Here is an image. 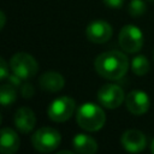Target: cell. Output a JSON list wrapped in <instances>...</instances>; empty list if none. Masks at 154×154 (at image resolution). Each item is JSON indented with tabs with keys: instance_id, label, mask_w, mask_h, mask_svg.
I'll list each match as a JSON object with an SVG mask.
<instances>
[{
	"instance_id": "9a60e30c",
	"label": "cell",
	"mask_w": 154,
	"mask_h": 154,
	"mask_svg": "<svg viewBox=\"0 0 154 154\" xmlns=\"http://www.w3.org/2000/svg\"><path fill=\"white\" fill-rule=\"evenodd\" d=\"M17 99V90L16 87L12 85L11 83L2 84L0 89V101L4 107H7L8 105L13 103Z\"/></svg>"
},
{
	"instance_id": "4fadbf2b",
	"label": "cell",
	"mask_w": 154,
	"mask_h": 154,
	"mask_svg": "<svg viewBox=\"0 0 154 154\" xmlns=\"http://www.w3.org/2000/svg\"><path fill=\"white\" fill-rule=\"evenodd\" d=\"M20 144L18 134L11 128H4L0 136V150L4 154H13L18 150Z\"/></svg>"
},
{
	"instance_id": "9c48e42d",
	"label": "cell",
	"mask_w": 154,
	"mask_h": 154,
	"mask_svg": "<svg viewBox=\"0 0 154 154\" xmlns=\"http://www.w3.org/2000/svg\"><path fill=\"white\" fill-rule=\"evenodd\" d=\"M125 105L126 108L135 116L144 114L150 106V100L147 93L142 90H131L125 96Z\"/></svg>"
},
{
	"instance_id": "5b68a950",
	"label": "cell",
	"mask_w": 154,
	"mask_h": 154,
	"mask_svg": "<svg viewBox=\"0 0 154 154\" xmlns=\"http://www.w3.org/2000/svg\"><path fill=\"white\" fill-rule=\"evenodd\" d=\"M76 109V102L70 96H60L51 102L47 109L49 119L57 123L66 122L71 118Z\"/></svg>"
},
{
	"instance_id": "603a6c76",
	"label": "cell",
	"mask_w": 154,
	"mask_h": 154,
	"mask_svg": "<svg viewBox=\"0 0 154 154\" xmlns=\"http://www.w3.org/2000/svg\"><path fill=\"white\" fill-rule=\"evenodd\" d=\"M58 153L59 154H73V152H71V150H60Z\"/></svg>"
},
{
	"instance_id": "8992f818",
	"label": "cell",
	"mask_w": 154,
	"mask_h": 154,
	"mask_svg": "<svg viewBox=\"0 0 154 154\" xmlns=\"http://www.w3.org/2000/svg\"><path fill=\"white\" fill-rule=\"evenodd\" d=\"M119 46L128 53H137L143 46V34L136 26L128 24L119 32Z\"/></svg>"
},
{
	"instance_id": "cb8c5ba5",
	"label": "cell",
	"mask_w": 154,
	"mask_h": 154,
	"mask_svg": "<svg viewBox=\"0 0 154 154\" xmlns=\"http://www.w3.org/2000/svg\"><path fill=\"white\" fill-rule=\"evenodd\" d=\"M150 150H152V153H154V140L152 141V144H150Z\"/></svg>"
},
{
	"instance_id": "ac0fdd59",
	"label": "cell",
	"mask_w": 154,
	"mask_h": 154,
	"mask_svg": "<svg viewBox=\"0 0 154 154\" xmlns=\"http://www.w3.org/2000/svg\"><path fill=\"white\" fill-rule=\"evenodd\" d=\"M35 93V89H34V85L31 83H24L23 87H22V95L28 99V97H31Z\"/></svg>"
},
{
	"instance_id": "3957f363",
	"label": "cell",
	"mask_w": 154,
	"mask_h": 154,
	"mask_svg": "<svg viewBox=\"0 0 154 154\" xmlns=\"http://www.w3.org/2000/svg\"><path fill=\"white\" fill-rule=\"evenodd\" d=\"M61 136L60 132L51 126L40 128L35 134L31 136V143L34 148L41 153L53 152L60 144Z\"/></svg>"
},
{
	"instance_id": "8fae6325",
	"label": "cell",
	"mask_w": 154,
	"mask_h": 154,
	"mask_svg": "<svg viewBox=\"0 0 154 154\" xmlns=\"http://www.w3.org/2000/svg\"><path fill=\"white\" fill-rule=\"evenodd\" d=\"M36 124V117L31 108L29 107H20L16 111L14 114V125L16 128L23 132L29 134Z\"/></svg>"
},
{
	"instance_id": "44dd1931",
	"label": "cell",
	"mask_w": 154,
	"mask_h": 154,
	"mask_svg": "<svg viewBox=\"0 0 154 154\" xmlns=\"http://www.w3.org/2000/svg\"><path fill=\"white\" fill-rule=\"evenodd\" d=\"M107 6L109 7H114V8H118V7H122L123 4H124V0H102Z\"/></svg>"
},
{
	"instance_id": "6da1fadb",
	"label": "cell",
	"mask_w": 154,
	"mask_h": 154,
	"mask_svg": "<svg viewBox=\"0 0 154 154\" xmlns=\"http://www.w3.org/2000/svg\"><path fill=\"white\" fill-rule=\"evenodd\" d=\"M94 67L101 77L116 81L124 77L128 72L129 59L119 51H107L96 57Z\"/></svg>"
},
{
	"instance_id": "e0dca14e",
	"label": "cell",
	"mask_w": 154,
	"mask_h": 154,
	"mask_svg": "<svg viewBox=\"0 0 154 154\" xmlns=\"http://www.w3.org/2000/svg\"><path fill=\"white\" fill-rule=\"evenodd\" d=\"M147 5L143 0H131L128 6V12L132 17H140L146 12Z\"/></svg>"
},
{
	"instance_id": "52a82bcc",
	"label": "cell",
	"mask_w": 154,
	"mask_h": 154,
	"mask_svg": "<svg viewBox=\"0 0 154 154\" xmlns=\"http://www.w3.org/2000/svg\"><path fill=\"white\" fill-rule=\"evenodd\" d=\"M97 100L103 107L113 109L123 103V101L125 100V95L119 85L105 84L97 90Z\"/></svg>"
},
{
	"instance_id": "484cf974",
	"label": "cell",
	"mask_w": 154,
	"mask_h": 154,
	"mask_svg": "<svg viewBox=\"0 0 154 154\" xmlns=\"http://www.w3.org/2000/svg\"><path fill=\"white\" fill-rule=\"evenodd\" d=\"M153 57H154V53H153Z\"/></svg>"
},
{
	"instance_id": "ffe728a7",
	"label": "cell",
	"mask_w": 154,
	"mask_h": 154,
	"mask_svg": "<svg viewBox=\"0 0 154 154\" xmlns=\"http://www.w3.org/2000/svg\"><path fill=\"white\" fill-rule=\"evenodd\" d=\"M7 79H8V83H11V84L14 85V87H19L20 83H22V78H20L19 76H17L16 73L8 75V76H7Z\"/></svg>"
},
{
	"instance_id": "7402d4cb",
	"label": "cell",
	"mask_w": 154,
	"mask_h": 154,
	"mask_svg": "<svg viewBox=\"0 0 154 154\" xmlns=\"http://www.w3.org/2000/svg\"><path fill=\"white\" fill-rule=\"evenodd\" d=\"M0 16H1V24H0V28L2 29V28H4V25H5V22H6V17H5L4 11H1V12H0Z\"/></svg>"
},
{
	"instance_id": "2e32d148",
	"label": "cell",
	"mask_w": 154,
	"mask_h": 154,
	"mask_svg": "<svg viewBox=\"0 0 154 154\" xmlns=\"http://www.w3.org/2000/svg\"><path fill=\"white\" fill-rule=\"evenodd\" d=\"M149 61L144 55H137L131 60V70L137 76H143L149 71Z\"/></svg>"
},
{
	"instance_id": "d6986e66",
	"label": "cell",
	"mask_w": 154,
	"mask_h": 154,
	"mask_svg": "<svg viewBox=\"0 0 154 154\" xmlns=\"http://www.w3.org/2000/svg\"><path fill=\"white\" fill-rule=\"evenodd\" d=\"M8 76V66L4 58H0V79H6Z\"/></svg>"
},
{
	"instance_id": "277c9868",
	"label": "cell",
	"mask_w": 154,
	"mask_h": 154,
	"mask_svg": "<svg viewBox=\"0 0 154 154\" xmlns=\"http://www.w3.org/2000/svg\"><path fill=\"white\" fill-rule=\"evenodd\" d=\"M10 66L11 70L13 71V73H16L17 76H19L22 79H29L32 78L37 70H38V65L35 60V58L28 53H16L10 61Z\"/></svg>"
},
{
	"instance_id": "7a4b0ae2",
	"label": "cell",
	"mask_w": 154,
	"mask_h": 154,
	"mask_svg": "<svg viewBox=\"0 0 154 154\" xmlns=\"http://www.w3.org/2000/svg\"><path fill=\"white\" fill-rule=\"evenodd\" d=\"M76 122L87 131H97L105 125L106 116L100 106H96L93 102H85L78 107Z\"/></svg>"
},
{
	"instance_id": "ba28073f",
	"label": "cell",
	"mask_w": 154,
	"mask_h": 154,
	"mask_svg": "<svg viewBox=\"0 0 154 154\" xmlns=\"http://www.w3.org/2000/svg\"><path fill=\"white\" fill-rule=\"evenodd\" d=\"M113 30L112 26L102 19H96L89 23L85 29V36L90 42L94 43H105L112 37Z\"/></svg>"
},
{
	"instance_id": "5bb4252c",
	"label": "cell",
	"mask_w": 154,
	"mask_h": 154,
	"mask_svg": "<svg viewBox=\"0 0 154 154\" xmlns=\"http://www.w3.org/2000/svg\"><path fill=\"white\" fill-rule=\"evenodd\" d=\"M72 146L75 152L82 154H93L97 150L96 141L85 134H77L72 140Z\"/></svg>"
},
{
	"instance_id": "7c38bea8",
	"label": "cell",
	"mask_w": 154,
	"mask_h": 154,
	"mask_svg": "<svg viewBox=\"0 0 154 154\" xmlns=\"http://www.w3.org/2000/svg\"><path fill=\"white\" fill-rule=\"evenodd\" d=\"M38 84L42 90H46L49 93H57L64 88L65 79L60 73L55 71H48V72H45L38 78Z\"/></svg>"
},
{
	"instance_id": "30bf717a",
	"label": "cell",
	"mask_w": 154,
	"mask_h": 154,
	"mask_svg": "<svg viewBox=\"0 0 154 154\" xmlns=\"http://www.w3.org/2000/svg\"><path fill=\"white\" fill-rule=\"evenodd\" d=\"M120 142H122L123 148L126 149L128 152H131V153L142 152L147 144L144 134L140 130H136V129L126 130L123 134Z\"/></svg>"
},
{
	"instance_id": "d4e9b609",
	"label": "cell",
	"mask_w": 154,
	"mask_h": 154,
	"mask_svg": "<svg viewBox=\"0 0 154 154\" xmlns=\"http://www.w3.org/2000/svg\"><path fill=\"white\" fill-rule=\"evenodd\" d=\"M150 1H154V0H150Z\"/></svg>"
}]
</instances>
